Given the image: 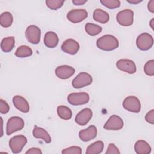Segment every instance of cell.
<instances>
[{"instance_id": "obj_25", "label": "cell", "mask_w": 154, "mask_h": 154, "mask_svg": "<svg viewBox=\"0 0 154 154\" xmlns=\"http://www.w3.org/2000/svg\"><path fill=\"white\" fill-rule=\"evenodd\" d=\"M13 21V17L11 13L5 11L0 16V24L2 27H10Z\"/></svg>"}, {"instance_id": "obj_22", "label": "cell", "mask_w": 154, "mask_h": 154, "mask_svg": "<svg viewBox=\"0 0 154 154\" xmlns=\"http://www.w3.org/2000/svg\"><path fill=\"white\" fill-rule=\"evenodd\" d=\"M15 45L14 37L10 36L4 38L1 42V48L4 52H9L12 51Z\"/></svg>"}, {"instance_id": "obj_5", "label": "cell", "mask_w": 154, "mask_h": 154, "mask_svg": "<svg viewBox=\"0 0 154 154\" xmlns=\"http://www.w3.org/2000/svg\"><path fill=\"white\" fill-rule=\"evenodd\" d=\"M136 44L138 48L140 50H149L153 45V37L150 34L147 32L141 33L137 38Z\"/></svg>"}, {"instance_id": "obj_18", "label": "cell", "mask_w": 154, "mask_h": 154, "mask_svg": "<svg viewBox=\"0 0 154 154\" xmlns=\"http://www.w3.org/2000/svg\"><path fill=\"white\" fill-rule=\"evenodd\" d=\"M59 42L57 34L53 31L47 32L44 36V43L49 48H55Z\"/></svg>"}, {"instance_id": "obj_20", "label": "cell", "mask_w": 154, "mask_h": 154, "mask_svg": "<svg viewBox=\"0 0 154 154\" xmlns=\"http://www.w3.org/2000/svg\"><path fill=\"white\" fill-rule=\"evenodd\" d=\"M134 150L137 154H149L151 152V147L146 141L141 140L135 143Z\"/></svg>"}, {"instance_id": "obj_26", "label": "cell", "mask_w": 154, "mask_h": 154, "mask_svg": "<svg viewBox=\"0 0 154 154\" xmlns=\"http://www.w3.org/2000/svg\"><path fill=\"white\" fill-rule=\"evenodd\" d=\"M14 54L17 57L25 58L32 55V50L26 45H22L17 48Z\"/></svg>"}, {"instance_id": "obj_1", "label": "cell", "mask_w": 154, "mask_h": 154, "mask_svg": "<svg viewBox=\"0 0 154 154\" xmlns=\"http://www.w3.org/2000/svg\"><path fill=\"white\" fill-rule=\"evenodd\" d=\"M98 48L105 51H111L117 49L119 43L117 38L114 35L107 34L99 38L96 42Z\"/></svg>"}, {"instance_id": "obj_34", "label": "cell", "mask_w": 154, "mask_h": 154, "mask_svg": "<svg viewBox=\"0 0 154 154\" xmlns=\"http://www.w3.org/2000/svg\"><path fill=\"white\" fill-rule=\"evenodd\" d=\"M145 119L147 122L150 124H154V109L149 111L145 116Z\"/></svg>"}, {"instance_id": "obj_39", "label": "cell", "mask_w": 154, "mask_h": 154, "mask_svg": "<svg viewBox=\"0 0 154 154\" xmlns=\"http://www.w3.org/2000/svg\"><path fill=\"white\" fill-rule=\"evenodd\" d=\"M150 26L152 30H154V18H152L150 22Z\"/></svg>"}, {"instance_id": "obj_21", "label": "cell", "mask_w": 154, "mask_h": 154, "mask_svg": "<svg viewBox=\"0 0 154 154\" xmlns=\"http://www.w3.org/2000/svg\"><path fill=\"white\" fill-rule=\"evenodd\" d=\"M93 17L95 21L101 23H106L109 19L108 13L100 8H97L94 11Z\"/></svg>"}, {"instance_id": "obj_4", "label": "cell", "mask_w": 154, "mask_h": 154, "mask_svg": "<svg viewBox=\"0 0 154 154\" xmlns=\"http://www.w3.org/2000/svg\"><path fill=\"white\" fill-rule=\"evenodd\" d=\"M116 19L120 25L131 26L134 22V11L130 9L123 10L117 13Z\"/></svg>"}, {"instance_id": "obj_9", "label": "cell", "mask_w": 154, "mask_h": 154, "mask_svg": "<svg viewBox=\"0 0 154 154\" xmlns=\"http://www.w3.org/2000/svg\"><path fill=\"white\" fill-rule=\"evenodd\" d=\"M89 94L85 92L72 93L67 96L69 103L72 105H81L88 102Z\"/></svg>"}, {"instance_id": "obj_38", "label": "cell", "mask_w": 154, "mask_h": 154, "mask_svg": "<svg viewBox=\"0 0 154 154\" xmlns=\"http://www.w3.org/2000/svg\"><path fill=\"white\" fill-rule=\"evenodd\" d=\"M143 0H127V2L132 4H137L141 2H142Z\"/></svg>"}, {"instance_id": "obj_10", "label": "cell", "mask_w": 154, "mask_h": 154, "mask_svg": "<svg viewBox=\"0 0 154 154\" xmlns=\"http://www.w3.org/2000/svg\"><path fill=\"white\" fill-rule=\"evenodd\" d=\"M88 16V13L85 9H73L67 14V19L72 23H79L83 21Z\"/></svg>"}, {"instance_id": "obj_8", "label": "cell", "mask_w": 154, "mask_h": 154, "mask_svg": "<svg viewBox=\"0 0 154 154\" xmlns=\"http://www.w3.org/2000/svg\"><path fill=\"white\" fill-rule=\"evenodd\" d=\"M40 29L36 25H29L27 27L25 31L26 38L29 43L32 44H38L40 41Z\"/></svg>"}, {"instance_id": "obj_11", "label": "cell", "mask_w": 154, "mask_h": 154, "mask_svg": "<svg viewBox=\"0 0 154 154\" xmlns=\"http://www.w3.org/2000/svg\"><path fill=\"white\" fill-rule=\"evenodd\" d=\"M116 66L120 70L126 72L129 74H133L136 72L137 67L135 63L129 59H121L117 61Z\"/></svg>"}, {"instance_id": "obj_13", "label": "cell", "mask_w": 154, "mask_h": 154, "mask_svg": "<svg viewBox=\"0 0 154 154\" xmlns=\"http://www.w3.org/2000/svg\"><path fill=\"white\" fill-rule=\"evenodd\" d=\"M61 50L70 55H75L79 49V45L76 40L69 38L66 40L61 46Z\"/></svg>"}, {"instance_id": "obj_23", "label": "cell", "mask_w": 154, "mask_h": 154, "mask_svg": "<svg viewBox=\"0 0 154 154\" xmlns=\"http://www.w3.org/2000/svg\"><path fill=\"white\" fill-rule=\"evenodd\" d=\"M104 147V144L102 141H97L87 148L86 154H99L102 152Z\"/></svg>"}, {"instance_id": "obj_14", "label": "cell", "mask_w": 154, "mask_h": 154, "mask_svg": "<svg viewBox=\"0 0 154 154\" xmlns=\"http://www.w3.org/2000/svg\"><path fill=\"white\" fill-rule=\"evenodd\" d=\"M93 116L92 111L90 108H86L79 112L75 117V122L80 126H85L87 125Z\"/></svg>"}, {"instance_id": "obj_28", "label": "cell", "mask_w": 154, "mask_h": 154, "mask_svg": "<svg viewBox=\"0 0 154 154\" xmlns=\"http://www.w3.org/2000/svg\"><path fill=\"white\" fill-rule=\"evenodd\" d=\"M64 1L63 0H46V4L51 10H57L61 8L64 4Z\"/></svg>"}, {"instance_id": "obj_35", "label": "cell", "mask_w": 154, "mask_h": 154, "mask_svg": "<svg viewBox=\"0 0 154 154\" xmlns=\"http://www.w3.org/2000/svg\"><path fill=\"white\" fill-rule=\"evenodd\" d=\"M26 154H42V150L37 147H32L28 150L26 152Z\"/></svg>"}, {"instance_id": "obj_36", "label": "cell", "mask_w": 154, "mask_h": 154, "mask_svg": "<svg viewBox=\"0 0 154 154\" xmlns=\"http://www.w3.org/2000/svg\"><path fill=\"white\" fill-rule=\"evenodd\" d=\"M147 8L149 11L151 13H154V0H151L148 2Z\"/></svg>"}, {"instance_id": "obj_32", "label": "cell", "mask_w": 154, "mask_h": 154, "mask_svg": "<svg viewBox=\"0 0 154 154\" xmlns=\"http://www.w3.org/2000/svg\"><path fill=\"white\" fill-rule=\"evenodd\" d=\"M10 107L8 104L3 99H0V112L1 114H6L9 111Z\"/></svg>"}, {"instance_id": "obj_27", "label": "cell", "mask_w": 154, "mask_h": 154, "mask_svg": "<svg viewBox=\"0 0 154 154\" xmlns=\"http://www.w3.org/2000/svg\"><path fill=\"white\" fill-rule=\"evenodd\" d=\"M85 30L88 35L95 36L101 32L102 28L99 25L91 23H87L85 25Z\"/></svg>"}, {"instance_id": "obj_3", "label": "cell", "mask_w": 154, "mask_h": 154, "mask_svg": "<svg viewBox=\"0 0 154 154\" xmlns=\"http://www.w3.org/2000/svg\"><path fill=\"white\" fill-rule=\"evenodd\" d=\"M27 143V138L23 135H16L9 141V147L13 153H20Z\"/></svg>"}, {"instance_id": "obj_12", "label": "cell", "mask_w": 154, "mask_h": 154, "mask_svg": "<svg viewBox=\"0 0 154 154\" xmlns=\"http://www.w3.org/2000/svg\"><path fill=\"white\" fill-rule=\"evenodd\" d=\"M123 126V121L119 116L112 115L103 126L106 130H120Z\"/></svg>"}, {"instance_id": "obj_30", "label": "cell", "mask_w": 154, "mask_h": 154, "mask_svg": "<svg viewBox=\"0 0 154 154\" xmlns=\"http://www.w3.org/2000/svg\"><path fill=\"white\" fill-rule=\"evenodd\" d=\"M144 73L148 75L152 76L154 75V60H150L146 63L144 66Z\"/></svg>"}, {"instance_id": "obj_16", "label": "cell", "mask_w": 154, "mask_h": 154, "mask_svg": "<svg viewBox=\"0 0 154 154\" xmlns=\"http://www.w3.org/2000/svg\"><path fill=\"white\" fill-rule=\"evenodd\" d=\"M97 133L96 127L91 125L87 129L81 130L79 132V137L82 141H89L96 137Z\"/></svg>"}, {"instance_id": "obj_29", "label": "cell", "mask_w": 154, "mask_h": 154, "mask_svg": "<svg viewBox=\"0 0 154 154\" xmlns=\"http://www.w3.org/2000/svg\"><path fill=\"white\" fill-rule=\"evenodd\" d=\"M100 3L109 9L116 8L120 5V1L119 0H100Z\"/></svg>"}, {"instance_id": "obj_33", "label": "cell", "mask_w": 154, "mask_h": 154, "mask_svg": "<svg viewBox=\"0 0 154 154\" xmlns=\"http://www.w3.org/2000/svg\"><path fill=\"white\" fill-rule=\"evenodd\" d=\"M120 152L118 148L113 143H110L108 145L106 154H119Z\"/></svg>"}, {"instance_id": "obj_2", "label": "cell", "mask_w": 154, "mask_h": 154, "mask_svg": "<svg viewBox=\"0 0 154 154\" xmlns=\"http://www.w3.org/2000/svg\"><path fill=\"white\" fill-rule=\"evenodd\" d=\"M25 123L23 119L19 117L14 116L10 117L7 123L6 134L10 135L11 134L22 129L24 127Z\"/></svg>"}, {"instance_id": "obj_24", "label": "cell", "mask_w": 154, "mask_h": 154, "mask_svg": "<svg viewBox=\"0 0 154 154\" xmlns=\"http://www.w3.org/2000/svg\"><path fill=\"white\" fill-rule=\"evenodd\" d=\"M58 116L62 119L68 120L72 116V110L67 106L64 105H60L57 109Z\"/></svg>"}, {"instance_id": "obj_15", "label": "cell", "mask_w": 154, "mask_h": 154, "mask_svg": "<svg viewBox=\"0 0 154 154\" xmlns=\"http://www.w3.org/2000/svg\"><path fill=\"white\" fill-rule=\"evenodd\" d=\"M75 72V69L68 65L60 66L57 67L55 70L56 76L62 79H66L70 78L74 75Z\"/></svg>"}, {"instance_id": "obj_31", "label": "cell", "mask_w": 154, "mask_h": 154, "mask_svg": "<svg viewBox=\"0 0 154 154\" xmlns=\"http://www.w3.org/2000/svg\"><path fill=\"white\" fill-rule=\"evenodd\" d=\"M61 153L63 154H81L82 150L79 146H71L63 149Z\"/></svg>"}, {"instance_id": "obj_37", "label": "cell", "mask_w": 154, "mask_h": 154, "mask_svg": "<svg viewBox=\"0 0 154 154\" xmlns=\"http://www.w3.org/2000/svg\"><path fill=\"white\" fill-rule=\"evenodd\" d=\"M87 2V0H73L72 2L76 5H81L84 4Z\"/></svg>"}, {"instance_id": "obj_7", "label": "cell", "mask_w": 154, "mask_h": 154, "mask_svg": "<svg viewBox=\"0 0 154 154\" xmlns=\"http://www.w3.org/2000/svg\"><path fill=\"white\" fill-rule=\"evenodd\" d=\"M123 106L126 110L135 113H138L141 110V103L134 96L126 97L123 102Z\"/></svg>"}, {"instance_id": "obj_6", "label": "cell", "mask_w": 154, "mask_h": 154, "mask_svg": "<svg viewBox=\"0 0 154 154\" xmlns=\"http://www.w3.org/2000/svg\"><path fill=\"white\" fill-rule=\"evenodd\" d=\"M91 76L86 72L79 73L72 81V84L75 88H81L92 83Z\"/></svg>"}, {"instance_id": "obj_19", "label": "cell", "mask_w": 154, "mask_h": 154, "mask_svg": "<svg viewBox=\"0 0 154 154\" xmlns=\"http://www.w3.org/2000/svg\"><path fill=\"white\" fill-rule=\"evenodd\" d=\"M32 135L36 138L42 139L46 143L51 142V138L48 132L43 128L35 126L32 131Z\"/></svg>"}, {"instance_id": "obj_17", "label": "cell", "mask_w": 154, "mask_h": 154, "mask_svg": "<svg viewBox=\"0 0 154 154\" xmlns=\"http://www.w3.org/2000/svg\"><path fill=\"white\" fill-rule=\"evenodd\" d=\"M13 103L14 106L20 111L26 113L29 111V105L28 101L20 96H15L13 98Z\"/></svg>"}]
</instances>
